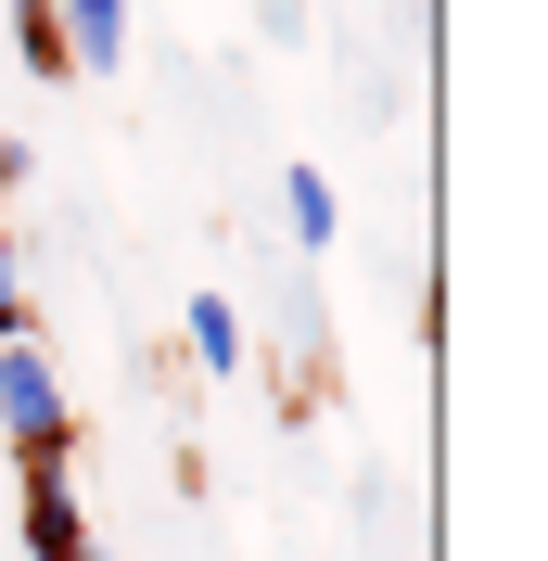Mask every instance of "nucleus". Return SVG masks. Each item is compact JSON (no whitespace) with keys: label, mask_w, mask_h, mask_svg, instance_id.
I'll return each instance as SVG.
<instances>
[{"label":"nucleus","mask_w":548,"mask_h":561,"mask_svg":"<svg viewBox=\"0 0 548 561\" xmlns=\"http://www.w3.org/2000/svg\"><path fill=\"white\" fill-rule=\"evenodd\" d=\"M0 447H13V472H65L77 459V396H65V370H52L38 332L0 345Z\"/></svg>","instance_id":"nucleus-1"},{"label":"nucleus","mask_w":548,"mask_h":561,"mask_svg":"<svg viewBox=\"0 0 548 561\" xmlns=\"http://www.w3.org/2000/svg\"><path fill=\"white\" fill-rule=\"evenodd\" d=\"M26 561H103V536H90V497H77V472H26Z\"/></svg>","instance_id":"nucleus-2"},{"label":"nucleus","mask_w":548,"mask_h":561,"mask_svg":"<svg viewBox=\"0 0 548 561\" xmlns=\"http://www.w3.org/2000/svg\"><path fill=\"white\" fill-rule=\"evenodd\" d=\"M52 26H65V65L77 77H115V65H128V0H52Z\"/></svg>","instance_id":"nucleus-3"},{"label":"nucleus","mask_w":548,"mask_h":561,"mask_svg":"<svg viewBox=\"0 0 548 561\" xmlns=\"http://www.w3.org/2000/svg\"><path fill=\"white\" fill-rule=\"evenodd\" d=\"M281 230H294V255H319V243L344 230V192H332L319 167H281Z\"/></svg>","instance_id":"nucleus-4"},{"label":"nucleus","mask_w":548,"mask_h":561,"mask_svg":"<svg viewBox=\"0 0 548 561\" xmlns=\"http://www.w3.org/2000/svg\"><path fill=\"white\" fill-rule=\"evenodd\" d=\"M179 345H192V370H205V383H230L242 357H255V345H242V307H230V294H192V332H179Z\"/></svg>","instance_id":"nucleus-5"},{"label":"nucleus","mask_w":548,"mask_h":561,"mask_svg":"<svg viewBox=\"0 0 548 561\" xmlns=\"http://www.w3.org/2000/svg\"><path fill=\"white\" fill-rule=\"evenodd\" d=\"M0 13H13V65H26V77H77V65H65V26H52V0H0Z\"/></svg>","instance_id":"nucleus-6"},{"label":"nucleus","mask_w":548,"mask_h":561,"mask_svg":"<svg viewBox=\"0 0 548 561\" xmlns=\"http://www.w3.org/2000/svg\"><path fill=\"white\" fill-rule=\"evenodd\" d=\"M281 370H319V294H307V280L281 294Z\"/></svg>","instance_id":"nucleus-7"},{"label":"nucleus","mask_w":548,"mask_h":561,"mask_svg":"<svg viewBox=\"0 0 548 561\" xmlns=\"http://www.w3.org/2000/svg\"><path fill=\"white\" fill-rule=\"evenodd\" d=\"M26 332V268H13V230H0V345Z\"/></svg>","instance_id":"nucleus-8"}]
</instances>
